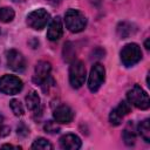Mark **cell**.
<instances>
[{"label":"cell","mask_w":150,"mask_h":150,"mask_svg":"<svg viewBox=\"0 0 150 150\" xmlns=\"http://www.w3.org/2000/svg\"><path fill=\"white\" fill-rule=\"evenodd\" d=\"M64 22L67 28L73 33L82 32L87 26V19L79 9H68L64 14Z\"/></svg>","instance_id":"obj_1"},{"label":"cell","mask_w":150,"mask_h":150,"mask_svg":"<svg viewBox=\"0 0 150 150\" xmlns=\"http://www.w3.org/2000/svg\"><path fill=\"white\" fill-rule=\"evenodd\" d=\"M128 102L132 105H135L138 109L145 110L150 107V101L148 94L143 90V88L138 84H135L128 93H127Z\"/></svg>","instance_id":"obj_2"},{"label":"cell","mask_w":150,"mask_h":150,"mask_svg":"<svg viewBox=\"0 0 150 150\" xmlns=\"http://www.w3.org/2000/svg\"><path fill=\"white\" fill-rule=\"evenodd\" d=\"M142 59V50L137 43H128L121 50V61L125 67H131Z\"/></svg>","instance_id":"obj_3"},{"label":"cell","mask_w":150,"mask_h":150,"mask_svg":"<svg viewBox=\"0 0 150 150\" xmlns=\"http://www.w3.org/2000/svg\"><path fill=\"white\" fill-rule=\"evenodd\" d=\"M86 67L84 63L80 60L71 61L70 68H69V83L73 88L77 89L82 87V84L86 81Z\"/></svg>","instance_id":"obj_4"},{"label":"cell","mask_w":150,"mask_h":150,"mask_svg":"<svg viewBox=\"0 0 150 150\" xmlns=\"http://www.w3.org/2000/svg\"><path fill=\"white\" fill-rule=\"evenodd\" d=\"M49 20H50V15L43 8L35 9L27 15V25L35 30H41L42 28H45L49 22Z\"/></svg>","instance_id":"obj_5"},{"label":"cell","mask_w":150,"mask_h":150,"mask_svg":"<svg viewBox=\"0 0 150 150\" xmlns=\"http://www.w3.org/2000/svg\"><path fill=\"white\" fill-rule=\"evenodd\" d=\"M22 81L14 75H4L0 77V91L6 95H15L21 91Z\"/></svg>","instance_id":"obj_6"},{"label":"cell","mask_w":150,"mask_h":150,"mask_svg":"<svg viewBox=\"0 0 150 150\" xmlns=\"http://www.w3.org/2000/svg\"><path fill=\"white\" fill-rule=\"evenodd\" d=\"M105 80V69L101 63H95L91 67L89 79H88V88L91 93H96Z\"/></svg>","instance_id":"obj_7"},{"label":"cell","mask_w":150,"mask_h":150,"mask_svg":"<svg viewBox=\"0 0 150 150\" xmlns=\"http://www.w3.org/2000/svg\"><path fill=\"white\" fill-rule=\"evenodd\" d=\"M50 70H52V66L48 61H39L34 69L33 81L40 86L46 84L50 79Z\"/></svg>","instance_id":"obj_8"},{"label":"cell","mask_w":150,"mask_h":150,"mask_svg":"<svg viewBox=\"0 0 150 150\" xmlns=\"http://www.w3.org/2000/svg\"><path fill=\"white\" fill-rule=\"evenodd\" d=\"M6 59H7V66L14 70V71H23L26 68V60L23 57V55L18 52L16 49H11L7 52L6 54Z\"/></svg>","instance_id":"obj_9"},{"label":"cell","mask_w":150,"mask_h":150,"mask_svg":"<svg viewBox=\"0 0 150 150\" xmlns=\"http://www.w3.org/2000/svg\"><path fill=\"white\" fill-rule=\"evenodd\" d=\"M62 33H63L62 20H61L60 16H56L49 23V27H48V30H47V38L50 41H57L62 36Z\"/></svg>","instance_id":"obj_10"},{"label":"cell","mask_w":150,"mask_h":150,"mask_svg":"<svg viewBox=\"0 0 150 150\" xmlns=\"http://www.w3.org/2000/svg\"><path fill=\"white\" fill-rule=\"evenodd\" d=\"M53 117L57 123H66L67 124V123L71 122V120L74 117V112L70 109V107H68L66 104H61L54 110Z\"/></svg>","instance_id":"obj_11"},{"label":"cell","mask_w":150,"mask_h":150,"mask_svg":"<svg viewBox=\"0 0 150 150\" xmlns=\"http://www.w3.org/2000/svg\"><path fill=\"white\" fill-rule=\"evenodd\" d=\"M82 145L79 136L75 134H66L60 138V146L66 150H77Z\"/></svg>","instance_id":"obj_12"},{"label":"cell","mask_w":150,"mask_h":150,"mask_svg":"<svg viewBox=\"0 0 150 150\" xmlns=\"http://www.w3.org/2000/svg\"><path fill=\"white\" fill-rule=\"evenodd\" d=\"M117 35L121 38V39H127L129 38L130 35H134L135 32H136V28L134 27L132 23L130 22H120L118 26H117Z\"/></svg>","instance_id":"obj_13"},{"label":"cell","mask_w":150,"mask_h":150,"mask_svg":"<svg viewBox=\"0 0 150 150\" xmlns=\"http://www.w3.org/2000/svg\"><path fill=\"white\" fill-rule=\"evenodd\" d=\"M26 105L30 111H36L40 108V97L35 90H30L26 96Z\"/></svg>","instance_id":"obj_14"},{"label":"cell","mask_w":150,"mask_h":150,"mask_svg":"<svg viewBox=\"0 0 150 150\" xmlns=\"http://www.w3.org/2000/svg\"><path fill=\"white\" fill-rule=\"evenodd\" d=\"M138 134L141 135V137L146 143L150 142V121L148 118L139 123V125H138Z\"/></svg>","instance_id":"obj_15"},{"label":"cell","mask_w":150,"mask_h":150,"mask_svg":"<svg viewBox=\"0 0 150 150\" xmlns=\"http://www.w3.org/2000/svg\"><path fill=\"white\" fill-rule=\"evenodd\" d=\"M14 11L11 8V7H2L0 8V21L1 22H11L13 19H14Z\"/></svg>","instance_id":"obj_16"},{"label":"cell","mask_w":150,"mask_h":150,"mask_svg":"<svg viewBox=\"0 0 150 150\" xmlns=\"http://www.w3.org/2000/svg\"><path fill=\"white\" fill-rule=\"evenodd\" d=\"M32 149H38V150H50V149H53V145H52V143H49L46 138H42V137H40V138H36L34 142H33V144H32Z\"/></svg>","instance_id":"obj_17"},{"label":"cell","mask_w":150,"mask_h":150,"mask_svg":"<svg viewBox=\"0 0 150 150\" xmlns=\"http://www.w3.org/2000/svg\"><path fill=\"white\" fill-rule=\"evenodd\" d=\"M63 59L68 62L70 61H74L75 59V50H74V47L71 45V42H66L64 43V47H63Z\"/></svg>","instance_id":"obj_18"},{"label":"cell","mask_w":150,"mask_h":150,"mask_svg":"<svg viewBox=\"0 0 150 150\" xmlns=\"http://www.w3.org/2000/svg\"><path fill=\"white\" fill-rule=\"evenodd\" d=\"M115 110L117 111V114L121 116V117H124L125 115H128L131 110V104L128 102V101H121L120 104L115 108Z\"/></svg>","instance_id":"obj_19"},{"label":"cell","mask_w":150,"mask_h":150,"mask_svg":"<svg viewBox=\"0 0 150 150\" xmlns=\"http://www.w3.org/2000/svg\"><path fill=\"white\" fill-rule=\"evenodd\" d=\"M9 107H11V109H12V111H13V114H14L15 116H22L23 112H25L22 104H21L20 101H18V100H12V101L9 102Z\"/></svg>","instance_id":"obj_20"},{"label":"cell","mask_w":150,"mask_h":150,"mask_svg":"<svg viewBox=\"0 0 150 150\" xmlns=\"http://www.w3.org/2000/svg\"><path fill=\"white\" fill-rule=\"evenodd\" d=\"M123 139H124V143L127 145H134L135 139H136L135 132L132 130H130L129 128H125L124 131H123Z\"/></svg>","instance_id":"obj_21"},{"label":"cell","mask_w":150,"mask_h":150,"mask_svg":"<svg viewBox=\"0 0 150 150\" xmlns=\"http://www.w3.org/2000/svg\"><path fill=\"white\" fill-rule=\"evenodd\" d=\"M43 129H45L46 132H49V134H56V132H59L60 127H59L55 122H53V121H48V122L45 124Z\"/></svg>","instance_id":"obj_22"},{"label":"cell","mask_w":150,"mask_h":150,"mask_svg":"<svg viewBox=\"0 0 150 150\" xmlns=\"http://www.w3.org/2000/svg\"><path fill=\"white\" fill-rule=\"evenodd\" d=\"M122 118H123V117H121V116L117 114V111H116L115 109L111 110V112H110V115H109V122H110L112 125H118V124H121Z\"/></svg>","instance_id":"obj_23"},{"label":"cell","mask_w":150,"mask_h":150,"mask_svg":"<svg viewBox=\"0 0 150 150\" xmlns=\"http://www.w3.org/2000/svg\"><path fill=\"white\" fill-rule=\"evenodd\" d=\"M16 132H18V136H21V137H26L28 134H29V129L23 124V123H20L18 125V129H16Z\"/></svg>","instance_id":"obj_24"},{"label":"cell","mask_w":150,"mask_h":150,"mask_svg":"<svg viewBox=\"0 0 150 150\" xmlns=\"http://www.w3.org/2000/svg\"><path fill=\"white\" fill-rule=\"evenodd\" d=\"M9 134V128L4 125V116L0 114V137L7 136Z\"/></svg>","instance_id":"obj_25"},{"label":"cell","mask_w":150,"mask_h":150,"mask_svg":"<svg viewBox=\"0 0 150 150\" xmlns=\"http://www.w3.org/2000/svg\"><path fill=\"white\" fill-rule=\"evenodd\" d=\"M1 148H16V149H20V146H15V145H12V144H2Z\"/></svg>","instance_id":"obj_26"},{"label":"cell","mask_w":150,"mask_h":150,"mask_svg":"<svg viewBox=\"0 0 150 150\" xmlns=\"http://www.w3.org/2000/svg\"><path fill=\"white\" fill-rule=\"evenodd\" d=\"M50 4H53V5H57V4H60L61 2V0H48Z\"/></svg>","instance_id":"obj_27"},{"label":"cell","mask_w":150,"mask_h":150,"mask_svg":"<svg viewBox=\"0 0 150 150\" xmlns=\"http://www.w3.org/2000/svg\"><path fill=\"white\" fill-rule=\"evenodd\" d=\"M149 41H150V40H149V39H146V40H145V42H144V46H145V48H146V49H149V48H150V46H149Z\"/></svg>","instance_id":"obj_28"}]
</instances>
